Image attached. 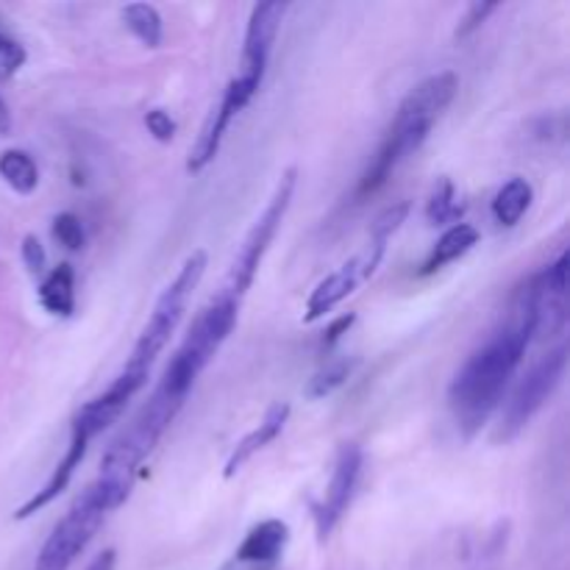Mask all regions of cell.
<instances>
[{"label": "cell", "mask_w": 570, "mask_h": 570, "mask_svg": "<svg viewBox=\"0 0 570 570\" xmlns=\"http://www.w3.org/2000/svg\"><path fill=\"white\" fill-rule=\"evenodd\" d=\"M529 343H532V321H529L527 298L518 293L510 323L460 367L449 387L451 410L465 438H473L499 410L507 384L521 367Z\"/></svg>", "instance_id": "1"}, {"label": "cell", "mask_w": 570, "mask_h": 570, "mask_svg": "<svg viewBox=\"0 0 570 570\" xmlns=\"http://www.w3.org/2000/svg\"><path fill=\"white\" fill-rule=\"evenodd\" d=\"M456 89H460V78H456L454 72L445 70L438 72V76H429L426 81H421L410 95H406L399 115H395L393 126H390L387 139L382 142L379 154L373 156L371 167H367L360 187H356V195H360V198L382 189L384 184H387V178L395 173V167L421 150V145L426 142L429 134H432L434 122L443 117V111L449 109L451 100H454Z\"/></svg>", "instance_id": "2"}, {"label": "cell", "mask_w": 570, "mask_h": 570, "mask_svg": "<svg viewBox=\"0 0 570 570\" xmlns=\"http://www.w3.org/2000/svg\"><path fill=\"white\" fill-rule=\"evenodd\" d=\"M184 401H187V395H178L159 384V387L154 390V395H150L148 404L142 406V412L111 440L104 460H100L98 479H95V484L104 490L111 510L126 504L134 484H137L139 468L148 460L150 451L156 449V443H159L161 434L167 432V426L176 421Z\"/></svg>", "instance_id": "3"}, {"label": "cell", "mask_w": 570, "mask_h": 570, "mask_svg": "<svg viewBox=\"0 0 570 570\" xmlns=\"http://www.w3.org/2000/svg\"><path fill=\"white\" fill-rule=\"evenodd\" d=\"M237 301L217 293L215 298L198 312L193 328H189V334L184 337L181 348L176 351V356L170 360V365H167L159 384H165L167 390H173V393L178 395H189L195 379L204 373V367L209 365L212 356L220 351V345L226 343L228 334L237 326Z\"/></svg>", "instance_id": "4"}, {"label": "cell", "mask_w": 570, "mask_h": 570, "mask_svg": "<svg viewBox=\"0 0 570 570\" xmlns=\"http://www.w3.org/2000/svg\"><path fill=\"white\" fill-rule=\"evenodd\" d=\"M204 273H206V250H193V254L187 256V262L181 265V271H178V276L167 284L165 293H161L159 301H156L154 315H150V321L145 323L142 334H139L137 345H134L131 356H128L122 371L148 379L150 365H154L156 356L165 351V345L170 343L173 332L178 328V323H181L184 317V309H187L189 295H193V289L200 284Z\"/></svg>", "instance_id": "5"}, {"label": "cell", "mask_w": 570, "mask_h": 570, "mask_svg": "<svg viewBox=\"0 0 570 570\" xmlns=\"http://www.w3.org/2000/svg\"><path fill=\"white\" fill-rule=\"evenodd\" d=\"M295 184H298V170H295V167H289V170H284L282 178H278V184H276V189H273L271 200H267L265 212L256 217V223L250 226V232L245 234L243 245H239L237 256H234L232 267H228V276H226V282H223L220 295L237 301V304L245 298V293H248L250 284H254L262 259H265L267 248H271V243L276 239L278 228H282L289 204H293Z\"/></svg>", "instance_id": "6"}, {"label": "cell", "mask_w": 570, "mask_h": 570, "mask_svg": "<svg viewBox=\"0 0 570 570\" xmlns=\"http://www.w3.org/2000/svg\"><path fill=\"white\" fill-rule=\"evenodd\" d=\"M111 504L106 501L104 490L98 484H89L72 507L67 510V515L61 518L59 527L50 532V538L45 540L42 551L37 557V566L33 570H70L72 562L83 554L89 543H92L95 534L100 532V527L109 518Z\"/></svg>", "instance_id": "7"}, {"label": "cell", "mask_w": 570, "mask_h": 570, "mask_svg": "<svg viewBox=\"0 0 570 570\" xmlns=\"http://www.w3.org/2000/svg\"><path fill=\"white\" fill-rule=\"evenodd\" d=\"M568 367V348L566 345H557L554 351H549L546 356H540V362H534L532 371L521 379V384L515 387V393L507 401L504 412H501V426H499V440H515L523 429L532 423V417L543 410L546 401L551 399L557 387H560L562 376H566Z\"/></svg>", "instance_id": "8"}, {"label": "cell", "mask_w": 570, "mask_h": 570, "mask_svg": "<svg viewBox=\"0 0 570 570\" xmlns=\"http://www.w3.org/2000/svg\"><path fill=\"white\" fill-rule=\"evenodd\" d=\"M568 254L551 262L543 273L532 278L521 289L527 298L529 321H532V340H551L566 332L568 326Z\"/></svg>", "instance_id": "9"}, {"label": "cell", "mask_w": 570, "mask_h": 570, "mask_svg": "<svg viewBox=\"0 0 570 570\" xmlns=\"http://www.w3.org/2000/svg\"><path fill=\"white\" fill-rule=\"evenodd\" d=\"M384 250H387V243L371 237V243H367V248L362 250L360 256L348 259L340 271H334L332 276L323 278V282L312 289L309 301H306L304 321L315 323L317 317H323L326 312H332L334 306L343 304L362 282H367V278L376 273V267L382 265L384 259Z\"/></svg>", "instance_id": "10"}, {"label": "cell", "mask_w": 570, "mask_h": 570, "mask_svg": "<svg viewBox=\"0 0 570 570\" xmlns=\"http://www.w3.org/2000/svg\"><path fill=\"white\" fill-rule=\"evenodd\" d=\"M256 92H259V87L243 81L239 76L228 83L226 92H223V98H220V104H217L215 109H212V115L206 117L204 128H200V137L195 139L193 154H189V161H187L189 173H204L206 167L215 161V156H217V150H220L228 126H232L234 117H237L239 111L250 104V100H254Z\"/></svg>", "instance_id": "11"}, {"label": "cell", "mask_w": 570, "mask_h": 570, "mask_svg": "<svg viewBox=\"0 0 570 570\" xmlns=\"http://www.w3.org/2000/svg\"><path fill=\"white\" fill-rule=\"evenodd\" d=\"M362 473V449L356 443H343L334 460L332 482H328L326 499L323 504H315V523H317V538L326 540L340 523V518L348 510L354 490L360 484Z\"/></svg>", "instance_id": "12"}, {"label": "cell", "mask_w": 570, "mask_h": 570, "mask_svg": "<svg viewBox=\"0 0 570 570\" xmlns=\"http://www.w3.org/2000/svg\"><path fill=\"white\" fill-rule=\"evenodd\" d=\"M287 11V6L276 3H256L250 11L248 31H245V45H243V59H239V78L254 87H262L267 72V61H271L273 42L278 37V28H282V17Z\"/></svg>", "instance_id": "13"}, {"label": "cell", "mask_w": 570, "mask_h": 570, "mask_svg": "<svg viewBox=\"0 0 570 570\" xmlns=\"http://www.w3.org/2000/svg\"><path fill=\"white\" fill-rule=\"evenodd\" d=\"M142 387V376H134V373L122 371L120 376L106 387V393H100L98 399H92L89 404H83L81 410H78L76 421H72V432H81L87 440L98 438L104 429H109L111 423L122 415L128 401H131Z\"/></svg>", "instance_id": "14"}, {"label": "cell", "mask_w": 570, "mask_h": 570, "mask_svg": "<svg viewBox=\"0 0 570 570\" xmlns=\"http://www.w3.org/2000/svg\"><path fill=\"white\" fill-rule=\"evenodd\" d=\"M87 445H89V440L83 438L81 432H72V440H70V445H67L65 460H61L59 465H56V471L50 473V479H48V482H45V488L37 490V493H33L31 499H28L26 504H22L20 510L14 512V521H26V518H31L33 512L45 510V507H48L50 501L59 499V495L65 493L67 484H70V479L76 476V471H78V468H81L83 454H87Z\"/></svg>", "instance_id": "15"}, {"label": "cell", "mask_w": 570, "mask_h": 570, "mask_svg": "<svg viewBox=\"0 0 570 570\" xmlns=\"http://www.w3.org/2000/svg\"><path fill=\"white\" fill-rule=\"evenodd\" d=\"M287 421H289V404H284V401L273 404L271 410L265 412V417H262L259 426H256L254 432L245 434V438L237 443V449L232 451V456H228L226 471H223V476H226V479L237 476V473L243 471V465L250 460V456L259 454V451L265 449V445H271L273 440H276L278 434L284 432Z\"/></svg>", "instance_id": "16"}, {"label": "cell", "mask_w": 570, "mask_h": 570, "mask_svg": "<svg viewBox=\"0 0 570 570\" xmlns=\"http://www.w3.org/2000/svg\"><path fill=\"white\" fill-rule=\"evenodd\" d=\"M289 543V527L284 521H262L259 527L245 534L243 546L237 549V562L245 566H271L284 554Z\"/></svg>", "instance_id": "17"}, {"label": "cell", "mask_w": 570, "mask_h": 570, "mask_svg": "<svg viewBox=\"0 0 570 570\" xmlns=\"http://www.w3.org/2000/svg\"><path fill=\"white\" fill-rule=\"evenodd\" d=\"M479 245V232L473 226H468V223H456V226H451L449 232L443 234V237L438 239V245L432 248V254H429V259L423 262V271L421 276H432V273L443 271L445 265H451V262L462 259V256L468 254V250H473Z\"/></svg>", "instance_id": "18"}, {"label": "cell", "mask_w": 570, "mask_h": 570, "mask_svg": "<svg viewBox=\"0 0 570 570\" xmlns=\"http://www.w3.org/2000/svg\"><path fill=\"white\" fill-rule=\"evenodd\" d=\"M39 304L56 317H70L76 312V273L70 265H59L39 284Z\"/></svg>", "instance_id": "19"}, {"label": "cell", "mask_w": 570, "mask_h": 570, "mask_svg": "<svg viewBox=\"0 0 570 570\" xmlns=\"http://www.w3.org/2000/svg\"><path fill=\"white\" fill-rule=\"evenodd\" d=\"M532 198L534 189L527 178H512V181H507L493 200L495 223L504 228L518 226L521 217L529 212V206H532Z\"/></svg>", "instance_id": "20"}, {"label": "cell", "mask_w": 570, "mask_h": 570, "mask_svg": "<svg viewBox=\"0 0 570 570\" xmlns=\"http://www.w3.org/2000/svg\"><path fill=\"white\" fill-rule=\"evenodd\" d=\"M0 176L9 184L14 193L31 195L39 187V170L37 161L26 154V150H6L0 156Z\"/></svg>", "instance_id": "21"}, {"label": "cell", "mask_w": 570, "mask_h": 570, "mask_svg": "<svg viewBox=\"0 0 570 570\" xmlns=\"http://www.w3.org/2000/svg\"><path fill=\"white\" fill-rule=\"evenodd\" d=\"M122 20H126L128 31H131L145 48H159L165 28H161V17L159 11H156V6L128 3L126 9H122Z\"/></svg>", "instance_id": "22"}, {"label": "cell", "mask_w": 570, "mask_h": 570, "mask_svg": "<svg viewBox=\"0 0 570 570\" xmlns=\"http://www.w3.org/2000/svg\"><path fill=\"white\" fill-rule=\"evenodd\" d=\"M354 365H356V360H332V362H326V365H323L321 371H317L315 376L309 379L304 395H306V399H312V401L326 399V395H332L334 390H340L345 382H348Z\"/></svg>", "instance_id": "23"}, {"label": "cell", "mask_w": 570, "mask_h": 570, "mask_svg": "<svg viewBox=\"0 0 570 570\" xmlns=\"http://www.w3.org/2000/svg\"><path fill=\"white\" fill-rule=\"evenodd\" d=\"M460 215V204H456V189L451 184V178H438L432 189V198H429L426 217L432 226H443V223H451Z\"/></svg>", "instance_id": "24"}, {"label": "cell", "mask_w": 570, "mask_h": 570, "mask_svg": "<svg viewBox=\"0 0 570 570\" xmlns=\"http://www.w3.org/2000/svg\"><path fill=\"white\" fill-rule=\"evenodd\" d=\"M53 237L65 245L67 250H81L87 243V234H83L81 217H76L72 212H65L53 220Z\"/></svg>", "instance_id": "25"}, {"label": "cell", "mask_w": 570, "mask_h": 570, "mask_svg": "<svg viewBox=\"0 0 570 570\" xmlns=\"http://www.w3.org/2000/svg\"><path fill=\"white\" fill-rule=\"evenodd\" d=\"M406 217H410V204H406V200H404V204L387 206V209H384L382 215H379L376 220H373L371 237H373V239H384V243H390V237H393V234L399 232L401 223H404Z\"/></svg>", "instance_id": "26"}, {"label": "cell", "mask_w": 570, "mask_h": 570, "mask_svg": "<svg viewBox=\"0 0 570 570\" xmlns=\"http://www.w3.org/2000/svg\"><path fill=\"white\" fill-rule=\"evenodd\" d=\"M28 53L26 48H22L17 39L6 37V33H0V78H14L17 72L22 70V65H26Z\"/></svg>", "instance_id": "27"}, {"label": "cell", "mask_w": 570, "mask_h": 570, "mask_svg": "<svg viewBox=\"0 0 570 570\" xmlns=\"http://www.w3.org/2000/svg\"><path fill=\"white\" fill-rule=\"evenodd\" d=\"M145 126H148V131L159 142H173V137H176V122H173V117L165 109H150L145 115Z\"/></svg>", "instance_id": "28"}, {"label": "cell", "mask_w": 570, "mask_h": 570, "mask_svg": "<svg viewBox=\"0 0 570 570\" xmlns=\"http://www.w3.org/2000/svg\"><path fill=\"white\" fill-rule=\"evenodd\" d=\"M45 262H48V256H45L42 243H39L33 234H28V237L22 239V265L28 267V273H31V276H42Z\"/></svg>", "instance_id": "29"}, {"label": "cell", "mask_w": 570, "mask_h": 570, "mask_svg": "<svg viewBox=\"0 0 570 570\" xmlns=\"http://www.w3.org/2000/svg\"><path fill=\"white\" fill-rule=\"evenodd\" d=\"M499 9V3H471V9H468V14L460 20V28H456V37H468V33L476 31L479 26H482L484 20H488L493 11Z\"/></svg>", "instance_id": "30"}, {"label": "cell", "mask_w": 570, "mask_h": 570, "mask_svg": "<svg viewBox=\"0 0 570 570\" xmlns=\"http://www.w3.org/2000/svg\"><path fill=\"white\" fill-rule=\"evenodd\" d=\"M354 321H356V315H343V317H337V321H334L332 326H328L326 340H323V348H332V345L337 343V340L343 337V334H348V328L354 326Z\"/></svg>", "instance_id": "31"}, {"label": "cell", "mask_w": 570, "mask_h": 570, "mask_svg": "<svg viewBox=\"0 0 570 570\" xmlns=\"http://www.w3.org/2000/svg\"><path fill=\"white\" fill-rule=\"evenodd\" d=\"M115 560H117V554L111 549H106L104 554L100 557H95L92 562H89V568L87 570H115Z\"/></svg>", "instance_id": "32"}, {"label": "cell", "mask_w": 570, "mask_h": 570, "mask_svg": "<svg viewBox=\"0 0 570 570\" xmlns=\"http://www.w3.org/2000/svg\"><path fill=\"white\" fill-rule=\"evenodd\" d=\"M11 134V115H9V106L0 100V137H9Z\"/></svg>", "instance_id": "33"}]
</instances>
